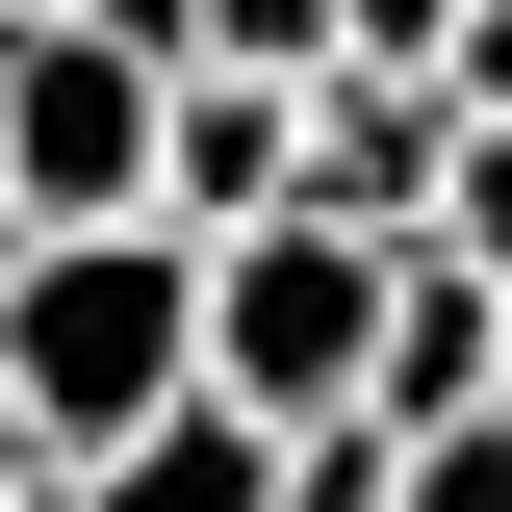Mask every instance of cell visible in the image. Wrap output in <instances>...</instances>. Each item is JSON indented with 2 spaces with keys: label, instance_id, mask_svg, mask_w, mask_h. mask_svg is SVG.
Returning <instances> with one entry per match:
<instances>
[{
  "label": "cell",
  "instance_id": "obj_1",
  "mask_svg": "<svg viewBox=\"0 0 512 512\" xmlns=\"http://www.w3.org/2000/svg\"><path fill=\"white\" fill-rule=\"evenodd\" d=\"M0 384L52 410V461H103L154 384H205V231H180V205H77V231H26Z\"/></svg>",
  "mask_w": 512,
  "mask_h": 512
},
{
  "label": "cell",
  "instance_id": "obj_2",
  "mask_svg": "<svg viewBox=\"0 0 512 512\" xmlns=\"http://www.w3.org/2000/svg\"><path fill=\"white\" fill-rule=\"evenodd\" d=\"M384 359V231H333V205H256V231H205V384L231 410H359Z\"/></svg>",
  "mask_w": 512,
  "mask_h": 512
},
{
  "label": "cell",
  "instance_id": "obj_3",
  "mask_svg": "<svg viewBox=\"0 0 512 512\" xmlns=\"http://www.w3.org/2000/svg\"><path fill=\"white\" fill-rule=\"evenodd\" d=\"M436 154H461V103H436V77L333 52V77H308V154H282V205H333V231H410V205H436Z\"/></svg>",
  "mask_w": 512,
  "mask_h": 512
},
{
  "label": "cell",
  "instance_id": "obj_4",
  "mask_svg": "<svg viewBox=\"0 0 512 512\" xmlns=\"http://www.w3.org/2000/svg\"><path fill=\"white\" fill-rule=\"evenodd\" d=\"M282 154H308V77H231V52L154 77V205H180V231H256Z\"/></svg>",
  "mask_w": 512,
  "mask_h": 512
},
{
  "label": "cell",
  "instance_id": "obj_5",
  "mask_svg": "<svg viewBox=\"0 0 512 512\" xmlns=\"http://www.w3.org/2000/svg\"><path fill=\"white\" fill-rule=\"evenodd\" d=\"M77 512H282V410H231V384H154V410L77 461Z\"/></svg>",
  "mask_w": 512,
  "mask_h": 512
},
{
  "label": "cell",
  "instance_id": "obj_6",
  "mask_svg": "<svg viewBox=\"0 0 512 512\" xmlns=\"http://www.w3.org/2000/svg\"><path fill=\"white\" fill-rule=\"evenodd\" d=\"M487 256H436V231H384V359H359V410L384 436H436V410H487Z\"/></svg>",
  "mask_w": 512,
  "mask_h": 512
},
{
  "label": "cell",
  "instance_id": "obj_7",
  "mask_svg": "<svg viewBox=\"0 0 512 512\" xmlns=\"http://www.w3.org/2000/svg\"><path fill=\"white\" fill-rule=\"evenodd\" d=\"M384 512H512V410H436V436H384Z\"/></svg>",
  "mask_w": 512,
  "mask_h": 512
},
{
  "label": "cell",
  "instance_id": "obj_8",
  "mask_svg": "<svg viewBox=\"0 0 512 512\" xmlns=\"http://www.w3.org/2000/svg\"><path fill=\"white\" fill-rule=\"evenodd\" d=\"M410 231H436V256H487V282H512V128H487V103H461V154H436V205H410Z\"/></svg>",
  "mask_w": 512,
  "mask_h": 512
},
{
  "label": "cell",
  "instance_id": "obj_9",
  "mask_svg": "<svg viewBox=\"0 0 512 512\" xmlns=\"http://www.w3.org/2000/svg\"><path fill=\"white\" fill-rule=\"evenodd\" d=\"M154 26H180V52H231V77H308V52H333V0H154Z\"/></svg>",
  "mask_w": 512,
  "mask_h": 512
},
{
  "label": "cell",
  "instance_id": "obj_10",
  "mask_svg": "<svg viewBox=\"0 0 512 512\" xmlns=\"http://www.w3.org/2000/svg\"><path fill=\"white\" fill-rule=\"evenodd\" d=\"M26 487H52V410H26V384H0V512H26Z\"/></svg>",
  "mask_w": 512,
  "mask_h": 512
},
{
  "label": "cell",
  "instance_id": "obj_11",
  "mask_svg": "<svg viewBox=\"0 0 512 512\" xmlns=\"http://www.w3.org/2000/svg\"><path fill=\"white\" fill-rule=\"evenodd\" d=\"M26 512H77V461H52V487H26Z\"/></svg>",
  "mask_w": 512,
  "mask_h": 512
}]
</instances>
